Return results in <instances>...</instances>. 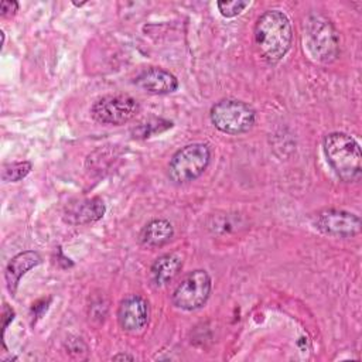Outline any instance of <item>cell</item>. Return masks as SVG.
<instances>
[{
	"mask_svg": "<svg viewBox=\"0 0 362 362\" xmlns=\"http://www.w3.org/2000/svg\"><path fill=\"white\" fill-rule=\"evenodd\" d=\"M293 42L290 18L281 10L264 11L255 24V45L259 55L269 64L286 57Z\"/></svg>",
	"mask_w": 362,
	"mask_h": 362,
	"instance_id": "6da1fadb",
	"label": "cell"
},
{
	"mask_svg": "<svg viewBox=\"0 0 362 362\" xmlns=\"http://www.w3.org/2000/svg\"><path fill=\"white\" fill-rule=\"evenodd\" d=\"M328 164L344 182H355L362 175V154L359 143L348 133L332 132L322 139Z\"/></svg>",
	"mask_w": 362,
	"mask_h": 362,
	"instance_id": "7a4b0ae2",
	"label": "cell"
},
{
	"mask_svg": "<svg viewBox=\"0 0 362 362\" xmlns=\"http://www.w3.org/2000/svg\"><path fill=\"white\" fill-rule=\"evenodd\" d=\"M211 123L225 134H242L249 132L256 120L255 109L239 99H222L209 112Z\"/></svg>",
	"mask_w": 362,
	"mask_h": 362,
	"instance_id": "3957f363",
	"label": "cell"
},
{
	"mask_svg": "<svg viewBox=\"0 0 362 362\" xmlns=\"http://www.w3.org/2000/svg\"><path fill=\"white\" fill-rule=\"evenodd\" d=\"M211 161V148L205 143H191L174 153L168 163V177L175 184L199 178Z\"/></svg>",
	"mask_w": 362,
	"mask_h": 362,
	"instance_id": "277c9868",
	"label": "cell"
},
{
	"mask_svg": "<svg viewBox=\"0 0 362 362\" xmlns=\"http://www.w3.org/2000/svg\"><path fill=\"white\" fill-rule=\"evenodd\" d=\"M307 48L320 62H332L339 54V38L332 23L321 14H311L305 23Z\"/></svg>",
	"mask_w": 362,
	"mask_h": 362,
	"instance_id": "5b68a950",
	"label": "cell"
},
{
	"mask_svg": "<svg viewBox=\"0 0 362 362\" xmlns=\"http://www.w3.org/2000/svg\"><path fill=\"white\" fill-rule=\"evenodd\" d=\"M211 290L212 281L209 274L202 269H197L187 273L175 286L171 301L177 308L194 311L208 301Z\"/></svg>",
	"mask_w": 362,
	"mask_h": 362,
	"instance_id": "8992f818",
	"label": "cell"
},
{
	"mask_svg": "<svg viewBox=\"0 0 362 362\" xmlns=\"http://www.w3.org/2000/svg\"><path fill=\"white\" fill-rule=\"evenodd\" d=\"M140 112L139 102L129 95H105L96 99L90 107V116L100 124L122 126Z\"/></svg>",
	"mask_w": 362,
	"mask_h": 362,
	"instance_id": "52a82bcc",
	"label": "cell"
},
{
	"mask_svg": "<svg viewBox=\"0 0 362 362\" xmlns=\"http://www.w3.org/2000/svg\"><path fill=\"white\" fill-rule=\"evenodd\" d=\"M313 225L324 235L334 238H351L361 230L359 216L335 208L318 211L313 216Z\"/></svg>",
	"mask_w": 362,
	"mask_h": 362,
	"instance_id": "ba28073f",
	"label": "cell"
},
{
	"mask_svg": "<svg viewBox=\"0 0 362 362\" xmlns=\"http://www.w3.org/2000/svg\"><path fill=\"white\" fill-rule=\"evenodd\" d=\"M150 320L148 301L139 294L126 296L117 308L119 325L127 332L143 331Z\"/></svg>",
	"mask_w": 362,
	"mask_h": 362,
	"instance_id": "9c48e42d",
	"label": "cell"
},
{
	"mask_svg": "<svg viewBox=\"0 0 362 362\" xmlns=\"http://www.w3.org/2000/svg\"><path fill=\"white\" fill-rule=\"evenodd\" d=\"M134 83L137 88L151 95L173 93L178 88V79L170 71L158 66H151L141 71L134 78Z\"/></svg>",
	"mask_w": 362,
	"mask_h": 362,
	"instance_id": "30bf717a",
	"label": "cell"
},
{
	"mask_svg": "<svg viewBox=\"0 0 362 362\" xmlns=\"http://www.w3.org/2000/svg\"><path fill=\"white\" fill-rule=\"evenodd\" d=\"M106 211L105 202L98 198H86L69 204L64 212V221L69 225H89L103 218Z\"/></svg>",
	"mask_w": 362,
	"mask_h": 362,
	"instance_id": "8fae6325",
	"label": "cell"
},
{
	"mask_svg": "<svg viewBox=\"0 0 362 362\" xmlns=\"http://www.w3.org/2000/svg\"><path fill=\"white\" fill-rule=\"evenodd\" d=\"M41 263V256L34 252V250H25L21 252L18 255H16L7 264L6 272H4V277H6V284L8 291L14 296L18 287V283L21 280V277L31 270L33 267L38 266Z\"/></svg>",
	"mask_w": 362,
	"mask_h": 362,
	"instance_id": "7c38bea8",
	"label": "cell"
},
{
	"mask_svg": "<svg viewBox=\"0 0 362 362\" xmlns=\"http://www.w3.org/2000/svg\"><path fill=\"white\" fill-rule=\"evenodd\" d=\"M173 236V223L164 218H156L143 226L139 235V240L146 247H161L168 243Z\"/></svg>",
	"mask_w": 362,
	"mask_h": 362,
	"instance_id": "4fadbf2b",
	"label": "cell"
},
{
	"mask_svg": "<svg viewBox=\"0 0 362 362\" xmlns=\"http://www.w3.org/2000/svg\"><path fill=\"white\" fill-rule=\"evenodd\" d=\"M182 269V259L177 253H165L154 260L150 269V277L154 286L171 283Z\"/></svg>",
	"mask_w": 362,
	"mask_h": 362,
	"instance_id": "5bb4252c",
	"label": "cell"
},
{
	"mask_svg": "<svg viewBox=\"0 0 362 362\" xmlns=\"http://www.w3.org/2000/svg\"><path fill=\"white\" fill-rule=\"evenodd\" d=\"M33 165L30 161H13L8 164H4L1 168V180L4 182H17L23 178H25Z\"/></svg>",
	"mask_w": 362,
	"mask_h": 362,
	"instance_id": "9a60e30c",
	"label": "cell"
},
{
	"mask_svg": "<svg viewBox=\"0 0 362 362\" xmlns=\"http://www.w3.org/2000/svg\"><path fill=\"white\" fill-rule=\"evenodd\" d=\"M250 4V1H243V0H221L216 3L219 13L226 17V18H232L236 17L238 14H240L247 6Z\"/></svg>",
	"mask_w": 362,
	"mask_h": 362,
	"instance_id": "2e32d148",
	"label": "cell"
},
{
	"mask_svg": "<svg viewBox=\"0 0 362 362\" xmlns=\"http://www.w3.org/2000/svg\"><path fill=\"white\" fill-rule=\"evenodd\" d=\"M18 10V3L14 0H3L0 4L1 17H11Z\"/></svg>",
	"mask_w": 362,
	"mask_h": 362,
	"instance_id": "e0dca14e",
	"label": "cell"
},
{
	"mask_svg": "<svg viewBox=\"0 0 362 362\" xmlns=\"http://www.w3.org/2000/svg\"><path fill=\"white\" fill-rule=\"evenodd\" d=\"M113 361H134V356L129 355V354H116L112 356Z\"/></svg>",
	"mask_w": 362,
	"mask_h": 362,
	"instance_id": "ac0fdd59",
	"label": "cell"
}]
</instances>
